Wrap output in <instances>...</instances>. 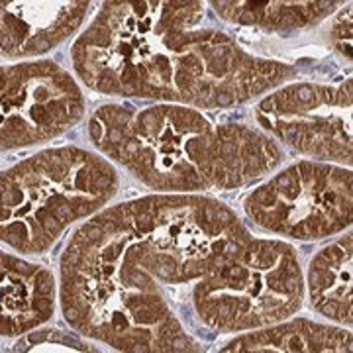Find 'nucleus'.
I'll use <instances>...</instances> for the list:
<instances>
[{"label":"nucleus","instance_id":"obj_11","mask_svg":"<svg viewBox=\"0 0 353 353\" xmlns=\"http://www.w3.org/2000/svg\"><path fill=\"white\" fill-rule=\"evenodd\" d=\"M222 20L261 32H299L326 20L345 0H208Z\"/></svg>","mask_w":353,"mask_h":353},{"label":"nucleus","instance_id":"obj_14","mask_svg":"<svg viewBox=\"0 0 353 353\" xmlns=\"http://www.w3.org/2000/svg\"><path fill=\"white\" fill-rule=\"evenodd\" d=\"M22 343H28V347L22 350H32V352H46V350H57V352H77V350H90L87 343L75 340L69 334H59L57 330H50V332H38L36 336H30L28 340Z\"/></svg>","mask_w":353,"mask_h":353},{"label":"nucleus","instance_id":"obj_7","mask_svg":"<svg viewBox=\"0 0 353 353\" xmlns=\"http://www.w3.org/2000/svg\"><path fill=\"white\" fill-rule=\"evenodd\" d=\"M85 116L73 77L51 61L0 65V152L59 138Z\"/></svg>","mask_w":353,"mask_h":353},{"label":"nucleus","instance_id":"obj_12","mask_svg":"<svg viewBox=\"0 0 353 353\" xmlns=\"http://www.w3.org/2000/svg\"><path fill=\"white\" fill-rule=\"evenodd\" d=\"M352 236L330 243L308 267V296L322 316L341 326H352Z\"/></svg>","mask_w":353,"mask_h":353},{"label":"nucleus","instance_id":"obj_13","mask_svg":"<svg viewBox=\"0 0 353 353\" xmlns=\"http://www.w3.org/2000/svg\"><path fill=\"white\" fill-rule=\"evenodd\" d=\"M222 352H352V334L312 320H290L243 334Z\"/></svg>","mask_w":353,"mask_h":353},{"label":"nucleus","instance_id":"obj_3","mask_svg":"<svg viewBox=\"0 0 353 353\" xmlns=\"http://www.w3.org/2000/svg\"><path fill=\"white\" fill-rule=\"evenodd\" d=\"M88 136L110 161L161 192L238 189L283 161L277 143L261 132L240 124L218 126L173 102L101 106L88 120Z\"/></svg>","mask_w":353,"mask_h":353},{"label":"nucleus","instance_id":"obj_6","mask_svg":"<svg viewBox=\"0 0 353 353\" xmlns=\"http://www.w3.org/2000/svg\"><path fill=\"white\" fill-rule=\"evenodd\" d=\"M243 210L255 226L290 240L316 241L352 224V171L301 161L248 194Z\"/></svg>","mask_w":353,"mask_h":353},{"label":"nucleus","instance_id":"obj_9","mask_svg":"<svg viewBox=\"0 0 353 353\" xmlns=\"http://www.w3.org/2000/svg\"><path fill=\"white\" fill-rule=\"evenodd\" d=\"M92 0H0V55L39 57L85 22Z\"/></svg>","mask_w":353,"mask_h":353},{"label":"nucleus","instance_id":"obj_1","mask_svg":"<svg viewBox=\"0 0 353 353\" xmlns=\"http://www.w3.org/2000/svg\"><path fill=\"white\" fill-rule=\"evenodd\" d=\"M232 208L153 194L104 208L61 257V308L81 336L118 352H201L176 312L179 290L250 240Z\"/></svg>","mask_w":353,"mask_h":353},{"label":"nucleus","instance_id":"obj_15","mask_svg":"<svg viewBox=\"0 0 353 353\" xmlns=\"http://www.w3.org/2000/svg\"><path fill=\"white\" fill-rule=\"evenodd\" d=\"M330 38L336 51L341 57H345V61H350V53H352V4L343 6L336 20L332 22V32Z\"/></svg>","mask_w":353,"mask_h":353},{"label":"nucleus","instance_id":"obj_2","mask_svg":"<svg viewBox=\"0 0 353 353\" xmlns=\"http://www.w3.org/2000/svg\"><path fill=\"white\" fill-rule=\"evenodd\" d=\"M202 0H104L71 50L90 90L124 99L230 108L294 75L204 26Z\"/></svg>","mask_w":353,"mask_h":353},{"label":"nucleus","instance_id":"obj_4","mask_svg":"<svg viewBox=\"0 0 353 353\" xmlns=\"http://www.w3.org/2000/svg\"><path fill=\"white\" fill-rule=\"evenodd\" d=\"M110 161L81 148H53L0 173V241L20 253L51 250L63 232L112 201Z\"/></svg>","mask_w":353,"mask_h":353},{"label":"nucleus","instance_id":"obj_8","mask_svg":"<svg viewBox=\"0 0 353 353\" xmlns=\"http://www.w3.org/2000/svg\"><path fill=\"white\" fill-rule=\"evenodd\" d=\"M265 132L294 152L326 163H352V81L292 83L255 106Z\"/></svg>","mask_w":353,"mask_h":353},{"label":"nucleus","instance_id":"obj_5","mask_svg":"<svg viewBox=\"0 0 353 353\" xmlns=\"http://www.w3.org/2000/svg\"><path fill=\"white\" fill-rule=\"evenodd\" d=\"M303 299L301 261L279 240L250 238L190 289L199 320L226 334L283 322L303 306Z\"/></svg>","mask_w":353,"mask_h":353},{"label":"nucleus","instance_id":"obj_10","mask_svg":"<svg viewBox=\"0 0 353 353\" xmlns=\"http://www.w3.org/2000/svg\"><path fill=\"white\" fill-rule=\"evenodd\" d=\"M55 279L46 267L0 250V336H22L55 310Z\"/></svg>","mask_w":353,"mask_h":353}]
</instances>
